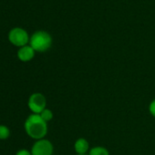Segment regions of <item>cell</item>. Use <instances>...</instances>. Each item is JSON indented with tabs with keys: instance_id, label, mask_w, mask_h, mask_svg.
<instances>
[{
	"instance_id": "6da1fadb",
	"label": "cell",
	"mask_w": 155,
	"mask_h": 155,
	"mask_svg": "<svg viewBox=\"0 0 155 155\" xmlns=\"http://www.w3.org/2000/svg\"><path fill=\"white\" fill-rule=\"evenodd\" d=\"M25 130L29 137L38 140L47 135L48 125L39 114H31L25 121Z\"/></svg>"
},
{
	"instance_id": "7a4b0ae2",
	"label": "cell",
	"mask_w": 155,
	"mask_h": 155,
	"mask_svg": "<svg viewBox=\"0 0 155 155\" xmlns=\"http://www.w3.org/2000/svg\"><path fill=\"white\" fill-rule=\"evenodd\" d=\"M51 44L52 38L46 31H37L30 38V46L35 51L44 52L51 47Z\"/></svg>"
},
{
	"instance_id": "3957f363",
	"label": "cell",
	"mask_w": 155,
	"mask_h": 155,
	"mask_svg": "<svg viewBox=\"0 0 155 155\" xmlns=\"http://www.w3.org/2000/svg\"><path fill=\"white\" fill-rule=\"evenodd\" d=\"M47 101L43 94L33 93L28 99V108L33 112V114H40L46 109Z\"/></svg>"
},
{
	"instance_id": "277c9868",
	"label": "cell",
	"mask_w": 155,
	"mask_h": 155,
	"mask_svg": "<svg viewBox=\"0 0 155 155\" xmlns=\"http://www.w3.org/2000/svg\"><path fill=\"white\" fill-rule=\"evenodd\" d=\"M31 153L32 155H52L53 145L48 140H38L32 146Z\"/></svg>"
},
{
	"instance_id": "5b68a950",
	"label": "cell",
	"mask_w": 155,
	"mask_h": 155,
	"mask_svg": "<svg viewBox=\"0 0 155 155\" xmlns=\"http://www.w3.org/2000/svg\"><path fill=\"white\" fill-rule=\"evenodd\" d=\"M8 38L12 44L18 47H24L28 42V35L27 31L19 28H13L9 32Z\"/></svg>"
},
{
	"instance_id": "8992f818",
	"label": "cell",
	"mask_w": 155,
	"mask_h": 155,
	"mask_svg": "<svg viewBox=\"0 0 155 155\" xmlns=\"http://www.w3.org/2000/svg\"><path fill=\"white\" fill-rule=\"evenodd\" d=\"M35 56V50L31 46H24L18 51V57L21 61L27 62L31 60Z\"/></svg>"
},
{
	"instance_id": "52a82bcc",
	"label": "cell",
	"mask_w": 155,
	"mask_h": 155,
	"mask_svg": "<svg viewBox=\"0 0 155 155\" xmlns=\"http://www.w3.org/2000/svg\"><path fill=\"white\" fill-rule=\"evenodd\" d=\"M74 149L77 154H87V152L90 151L89 141L84 138L78 139L74 143Z\"/></svg>"
},
{
	"instance_id": "ba28073f",
	"label": "cell",
	"mask_w": 155,
	"mask_h": 155,
	"mask_svg": "<svg viewBox=\"0 0 155 155\" xmlns=\"http://www.w3.org/2000/svg\"><path fill=\"white\" fill-rule=\"evenodd\" d=\"M89 155H110L109 150L101 146H97L90 150Z\"/></svg>"
},
{
	"instance_id": "9c48e42d",
	"label": "cell",
	"mask_w": 155,
	"mask_h": 155,
	"mask_svg": "<svg viewBox=\"0 0 155 155\" xmlns=\"http://www.w3.org/2000/svg\"><path fill=\"white\" fill-rule=\"evenodd\" d=\"M10 135L9 129L5 125H0V140H7Z\"/></svg>"
},
{
	"instance_id": "30bf717a",
	"label": "cell",
	"mask_w": 155,
	"mask_h": 155,
	"mask_svg": "<svg viewBox=\"0 0 155 155\" xmlns=\"http://www.w3.org/2000/svg\"><path fill=\"white\" fill-rule=\"evenodd\" d=\"M40 117L46 121V122H48V121H50L52 119H53V113H52V111L49 110V109H45L40 114Z\"/></svg>"
},
{
	"instance_id": "8fae6325",
	"label": "cell",
	"mask_w": 155,
	"mask_h": 155,
	"mask_svg": "<svg viewBox=\"0 0 155 155\" xmlns=\"http://www.w3.org/2000/svg\"><path fill=\"white\" fill-rule=\"evenodd\" d=\"M149 110H150V113L151 114V116H153V117L155 118V100H153V101L150 103Z\"/></svg>"
},
{
	"instance_id": "7c38bea8",
	"label": "cell",
	"mask_w": 155,
	"mask_h": 155,
	"mask_svg": "<svg viewBox=\"0 0 155 155\" xmlns=\"http://www.w3.org/2000/svg\"><path fill=\"white\" fill-rule=\"evenodd\" d=\"M16 155H32V153H31V151H29V150H28L23 149V150H18V151L17 152V154H16Z\"/></svg>"
},
{
	"instance_id": "4fadbf2b",
	"label": "cell",
	"mask_w": 155,
	"mask_h": 155,
	"mask_svg": "<svg viewBox=\"0 0 155 155\" xmlns=\"http://www.w3.org/2000/svg\"><path fill=\"white\" fill-rule=\"evenodd\" d=\"M77 155H82V154H77ZM83 155H87V154H83Z\"/></svg>"
}]
</instances>
